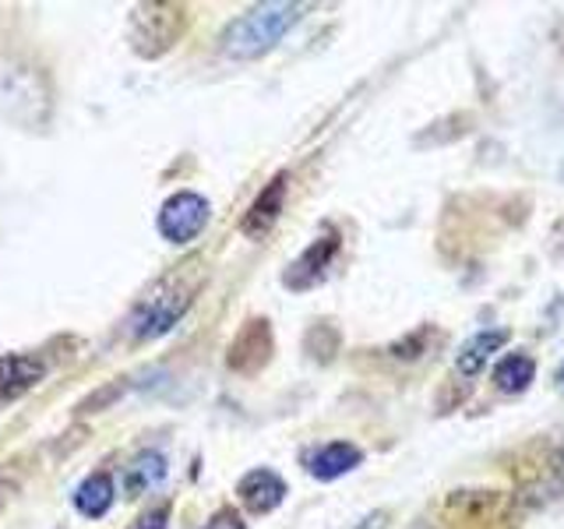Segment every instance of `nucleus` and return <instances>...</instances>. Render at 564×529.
I'll list each match as a JSON object with an SVG mask.
<instances>
[{
	"label": "nucleus",
	"instance_id": "19",
	"mask_svg": "<svg viewBox=\"0 0 564 529\" xmlns=\"http://www.w3.org/2000/svg\"><path fill=\"white\" fill-rule=\"evenodd\" d=\"M4 494H8V487H4V484H0V505H4Z\"/></svg>",
	"mask_w": 564,
	"mask_h": 529
},
{
	"label": "nucleus",
	"instance_id": "16",
	"mask_svg": "<svg viewBox=\"0 0 564 529\" xmlns=\"http://www.w3.org/2000/svg\"><path fill=\"white\" fill-rule=\"evenodd\" d=\"M205 529H247V522L240 519V511H234V508H219L216 516H212V519L205 522Z\"/></svg>",
	"mask_w": 564,
	"mask_h": 529
},
{
	"label": "nucleus",
	"instance_id": "1",
	"mask_svg": "<svg viewBox=\"0 0 564 529\" xmlns=\"http://www.w3.org/2000/svg\"><path fill=\"white\" fill-rule=\"evenodd\" d=\"M304 11H307L304 4H286V0L243 11L240 18H234V22L223 29L219 53L229 61H258L272 46H279L282 35L304 18Z\"/></svg>",
	"mask_w": 564,
	"mask_h": 529
},
{
	"label": "nucleus",
	"instance_id": "4",
	"mask_svg": "<svg viewBox=\"0 0 564 529\" xmlns=\"http://www.w3.org/2000/svg\"><path fill=\"white\" fill-rule=\"evenodd\" d=\"M208 216H212V205L205 194L198 191H176L163 202L155 216V226H159V237L184 247L191 240L202 237V229L208 226Z\"/></svg>",
	"mask_w": 564,
	"mask_h": 529
},
{
	"label": "nucleus",
	"instance_id": "2",
	"mask_svg": "<svg viewBox=\"0 0 564 529\" xmlns=\"http://www.w3.org/2000/svg\"><path fill=\"white\" fill-rule=\"evenodd\" d=\"M187 25V11L184 4H166V0H149V4H138L131 11L128 22V43L138 57L159 61L163 53L176 46V40L184 35Z\"/></svg>",
	"mask_w": 564,
	"mask_h": 529
},
{
	"label": "nucleus",
	"instance_id": "17",
	"mask_svg": "<svg viewBox=\"0 0 564 529\" xmlns=\"http://www.w3.org/2000/svg\"><path fill=\"white\" fill-rule=\"evenodd\" d=\"M384 526H388V511H370L352 529H384Z\"/></svg>",
	"mask_w": 564,
	"mask_h": 529
},
{
	"label": "nucleus",
	"instance_id": "15",
	"mask_svg": "<svg viewBox=\"0 0 564 529\" xmlns=\"http://www.w3.org/2000/svg\"><path fill=\"white\" fill-rule=\"evenodd\" d=\"M431 328H420L416 335H405V339L402 343H395L392 346V353H395V357H402V360H410V357H420V349H423V343H427L431 339Z\"/></svg>",
	"mask_w": 564,
	"mask_h": 529
},
{
	"label": "nucleus",
	"instance_id": "3",
	"mask_svg": "<svg viewBox=\"0 0 564 529\" xmlns=\"http://www.w3.org/2000/svg\"><path fill=\"white\" fill-rule=\"evenodd\" d=\"M194 300V287H184V282H159V287L141 300V304L131 311L128 317V335L134 343H155L170 335L176 325H181V317L187 314Z\"/></svg>",
	"mask_w": 564,
	"mask_h": 529
},
{
	"label": "nucleus",
	"instance_id": "18",
	"mask_svg": "<svg viewBox=\"0 0 564 529\" xmlns=\"http://www.w3.org/2000/svg\"><path fill=\"white\" fill-rule=\"evenodd\" d=\"M554 381H557V385H561V388H564V360H561V364H557V375H554Z\"/></svg>",
	"mask_w": 564,
	"mask_h": 529
},
{
	"label": "nucleus",
	"instance_id": "5",
	"mask_svg": "<svg viewBox=\"0 0 564 529\" xmlns=\"http://www.w3.org/2000/svg\"><path fill=\"white\" fill-rule=\"evenodd\" d=\"M335 255H339V234H335V229H328V234L311 240V247H304V251H300V258L286 269V276H282L286 290H296L300 293V290L317 287V282L328 276Z\"/></svg>",
	"mask_w": 564,
	"mask_h": 529
},
{
	"label": "nucleus",
	"instance_id": "10",
	"mask_svg": "<svg viewBox=\"0 0 564 529\" xmlns=\"http://www.w3.org/2000/svg\"><path fill=\"white\" fill-rule=\"evenodd\" d=\"M360 463H364V452L357 445H349V441H332V445L317 449L307 458V469L314 481H339V476L352 473Z\"/></svg>",
	"mask_w": 564,
	"mask_h": 529
},
{
	"label": "nucleus",
	"instance_id": "9",
	"mask_svg": "<svg viewBox=\"0 0 564 529\" xmlns=\"http://www.w3.org/2000/svg\"><path fill=\"white\" fill-rule=\"evenodd\" d=\"M166 473H170V463H166V455L163 452H141L134 455L128 469H123V494L128 498H141V494H152L155 487H163L166 481Z\"/></svg>",
	"mask_w": 564,
	"mask_h": 529
},
{
	"label": "nucleus",
	"instance_id": "11",
	"mask_svg": "<svg viewBox=\"0 0 564 529\" xmlns=\"http://www.w3.org/2000/svg\"><path fill=\"white\" fill-rule=\"evenodd\" d=\"M117 501V484L110 473H88L85 481L75 487V508L82 511L85 519H102L106 511L113 508Z\"/></svg>",
	"mask_w": 564,
	"mask_h": 529
},
{
	"label": "nucleus",
	"instance_id": "8",
	"mask_svg": "<svg viewBox=\"0 0 564 529\" xmlns=\"http://www.w3.org/2000/svg\"><path fill=\"white\" fill-rule=\"evenodd\" d=\"M286 191H290V176L286 173H279V176H272V184H264V191L254 198V205L247 208V216L240 223L243 237L261 240V237L272 234V226L279 223L282 208H286Z\"/></svg>",
	"mask_w": 564,
	"mask_h": 529
},
{
	"label": "nucleus",
	"instance_id": "14",
	"mask_svg": "<svg viewBox=\"0 0 564 529\" xmlns=\"http://www.w3.org/2000/svg\"><path fill=\"white\" fill-rule=\"evenodd\" d=\"M170 526V505H155L128 526V529H166Z\"/></svg>",
	"mask_w": 564,
	"mask_h": 529
},
{
	"label": "nucleus",
	"instance_id": "6",
	"mask_svg": "<svg viewBox=\"0 0 564 529\" xmlns=\"http://www.w3.org/2000/svg\"><path fill=\"white\" fill-rule=\"evenodd\" d=\"M237 498L247 511H254V516H269V511H275L282 501H286V481H282L275 469L258 466L240 476Z\"/></svg>",
	"mask_w": 564,
	"mask_h": 529
},
{
	"label": "nucleus",
	"instance_id": "12",
	"mask_svg": "<svg viewBox=\"0 0 564 529\" xmlns=\"http://www.w3.org/2000/svg\"><path fill=\"white\" fill-rule=\"evenodd\" d=\"M508 343V332L505 328H490V332H476L473 339L463 343V349H458V357H455V367H458V375H466V378H476L484 370V364L498 353L501 346Z\"/></svg>",
	"mask_w": 564,
	"mask_h": 529
},
{
	"label": "nucleus",
	"instance_id": "7",
	"mask_svg": "<svg viewBox=\"0 0 564 529\" xmlns=\"http://www.w3.org/2000/svg\"><path fill=\"white\" fill-rule=\"evenodd\" d=\"M46 378V360L35 353H8L0 357V406L29 396Z\"/></svg>",
	"mask_w": 564,
	"mask_h": 529
},
{
	"label": "nucleus",
	"instance_id": "13",
	"mask_svg": "<svg viewBox=\"0 0 564 529\" xmlns=\"http://www.w3.org/2000/svg\"><path fill=\"white\" fill-rule=\"evenodd\" d=\"M533 378H536V364L533 357H525V353H508V357H501L498 367H494V385L508 396L525 392V388L533 385Z\"/></svg>",
	"mask_w": 564,
	"mask_h": 529
}]
</instances>
